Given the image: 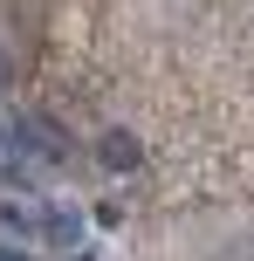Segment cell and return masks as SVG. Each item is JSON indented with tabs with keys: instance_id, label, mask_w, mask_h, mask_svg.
Segmentation results:
<instances>
[{
	"instance_id": "obj_3",
	"label": "cell",
	"mask_w": 254,
	"mask_h": 261,
	"mask_svg": "<svg viewBox=\"0 0 254 261\" xmlns=\"http://www.w3.org/2000/svg\"><path fill=\"white\" fill-rule=\"evenodd\" d=\"M0 83H7V55H0Z\"/></svg>"
},
{
	"instance_id": "obj_4",
	"label": "cell",
	"mask_w": 254,
	"mask_h": 261,
	"mask_svg": "<svg viewBox=\"0 0 254 261\" xmlns=\"http://www.w3.org/2000/svg\"><path fill=\"white\" fill-rule=\"evenodd\" d=\"M0 261H21V254H0Z\"/></svg>"
},
{
	"instance_id": "obj_2",
	"label": "cell",
	"mask_w": 254,
	"mask_h": 261,
	"mask_svg": "<svg viewBox=\"0 0 254 261\" xmlns=\"http://www.w3.org/2000/svg\"><path fill=\"white\" fill-rule=\"evenodd\" d=\"M48 241H76V220L69 213H48Z\"/></svg>"
},
{
	"instance_id": "obj_1",
	"label": "cell",
	"mask_w": 254,
	"mask_h": 261,
	"mask_svg": "<svg viewBox=\"0 0 254 261\" xmlns=\"http://www.w3.org/2000/svg\"><path fill=\"white\" fill-rule=\"evenodd\" d=\"M96 158H103L110 172H137L145 165V144H137L131 130H103V138H96Z\"/></svg>"
}]
</instances>
